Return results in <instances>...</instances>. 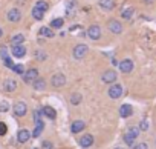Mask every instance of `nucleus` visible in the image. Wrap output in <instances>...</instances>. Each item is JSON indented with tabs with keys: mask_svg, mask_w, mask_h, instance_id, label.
Listing matches in <instances>:
<instances>
[{
	"mask_svg": "<svg viewBox=\"0 0 156 149\" xmlns=\"http://www.w3.org/2000/svg\"><path fill=\"white\" fill-rule=\"evenodd\" d=\"M100 6L104 9H112L113 8V0H100Z\"/></svg>",
	"mask_w": 156,
	"mask_h": 149,
	"instance_id": "5701e85b",
	"label": "nucleus"
},
{
	"mask_svg": "<svg viewBox=\"0 0 156 149\" xmlns=\"http://www.w3.org/2000/svg\"><path fill=\"white\" fill-rule=\"evenodd\" d=\"M124 141L129 144V146H133V141H135V137H132L130 134H126L124 135Z\"/></svg>",
	"mask_w": 156,
	"mask_h": 149,
	"instance_id": "c85d7f7f",
	"label": "nucleus"
},
{
	"mask_svg": "<svg viewBox=\"0 0 156 149\" xmlns=\"http://www.w3.org/2000/svg\"><path fill=\"white\" fill-rule=\"evenodd\" d=\"M41 114H43L44 117L51 118V120H54V118L57 117V112H55V109H54V108H51V106H44V108L41 109Z\"/></svg>",
	"mask_w": 156,
	"mask_h": 149,
	"instance_id": "f3484780",
	"label": "nucleus"
},
{
	"mask_svg": "<svg viewBox=\"0 0 156 149\" xmlns=\"http://www.w3.org/2000/svg\"><path fill=\"white\" fill-rule=\"evenodd\" d=\"M64 83H66V77L63 74H55L52 77V86L54 88H61V86H64Z\"/></svg>",
	"mask_w": 156,
	"mask_h": 149,
	"instance_id": "423d86ee",
	"label": "nucleus"
},
{
	"mask_svg": "<svg viewBox=\"0 0 156 149\" xmlns=\"http://www.w3.org/2000/svg\"><path fill=\"white\" fill-rule=\"evenodd\" d=\"M87 46L84 45V43H80V45H76L75 48H73V57L75 58H78V60H80V58H84L86 57V54H87Z\"/></svg>",
	"mask_w": 156,
	"mask_h": 149,
	"instance_id": "f257e3e1",
	"label": "nucleus"
},
{
	"mask_svg": "<svg viewBox=\"0 0 156 149\" xmlns=\"http://www.w3.org/2000/svg\"><path fill=\"white\" fill-rule=\"evenodd\" d=\"M32 86H34L37 91H43V89L46 88V82H44L43 79H38V77H37V79L32 82Z\"/></svg>",
	"mask_w": 156,
	"mask_h": 149,
	"instance_id": "6ab92c4d",
	"label": "nucleus"
},
{
	"mask_svg": "<svg viewBox=\"0 0 156 149\" xmlns=\"http://www.w3.org/2000/svg\"><path fill=\"white\" fill-rule=\"evenodd\" d=\"M132 147L133 149H147V144L145 143H139V144H133Z\"/></svg>",
	"mask_w": 156,
	"mask_h": 149,
	"instance_id": "72a5a7b5",
	"label": "nucleus"
},
{
	"mask_svg": "<svg viewBox=\"0 0 156 149\" xmlns=\"http://www.w3.org/2000/svg\"><path fill=\"white\" fill-rule=\"evenodd\" d=\"M3 88H5L6 92H12V91H16V88H17V82L12 80V79H8V80H5Z\"/></svg>",
	"mask_w": 156,
	"mask_h": 149,
	"instance_id": "dca6fc26",
	"label": "nucleus"
},
{
	"mask_svg": "<svg viewBox=\"0 0 156 149\" xmlns=\"http://www.w3.org/2000/svg\"><path fill=\"white\" fill-rule=\"evenodd\" d=\"M23 42H25V37H23V34H17V35H14V37L11 39V45H12V46L23 45Z\"/></svg>",
	"mask_w": 156,
	"mask_h": 149,
	"instance_id": "aec40b11",
	"label": "nucleus"
},
{
	"mask_svg": "<svg viewBox=\"0 0 156 149\" xmlns=\"http://www.w3.org/2000/svg\"><path fill=\"white\" fill-rule=\"evenodd\" d=\"M116 149H122V147H116Z\"/></svg>",
	"mask_w": 156,
	"mask_h": 149,
	"instance_id": "a19ab883",
	"label": "nucleus"
},
{
	"mask_svg": "<svg viewBox=\"0 0 156 149\" xmlns=\"http://www.w3.org/2000/svg\"><path fill=\"white\" fill-rule=\"evenodd\" d=\"M116 77H118V76H116V72L112 71V69H109V71H106V72L103 74V77H101V79H103L104 83H113V82L116 80Z\"/></svg>",
	"mask_w": 156,
	"mask_h": 149,
	"instance_id": "6e6552de",
	"label": "nucleus"
},
{
	"mask_svg": "<svg viewBox=\"0 0 156 149\" xmlns=\"http://www.w3.org/2000/svg\"><path fill=\"white\" fill-rule=\"evenodd\" d=\"M139 129H141V131H147V129H148V123H147V120H142V121H141Z\"/></svg>",
	"mask_w": 156,
	"mask_h": 149,
	"instance_id": "473e14b6",
	"label": "nucleus"
},
{
	"mask_svg": "<svg viewBox=\"0 0 156 149\" xmlns=\"http://www.w3.org/2000/svg\"><path fill=\"white\" fill-rule=\"evenodd\" d=\"M43 149H54L51 141H43Z\"/></svg>",
	"mask_w": 156,
	"mask_h": 149,
	"instance_id": "c9c22d12",
	"label": "nucleus"
},
{
	"mask_svg": "<svg viewBox=\"0 0 156 149\" xmlns=\"http://www.w3.org/2000/svg\"><path fill=\"white\" fill-rule=\"evenodd\" d=\"M26 111H28V106H26L23 102H17V103L14 105V114H16L17 117H23V115L26 114Z\"/></svg>",
	"mask_w": 156,
	"mask_h": 149,
	"instance_id": "39448f33",
	"label": "nucleus"
},
{
	"mask_svg": "<svg viewBox=\"0 0 156 149\" xmlns=\"http://www.w3.org/2000/svg\"><path fill=\"white\" fill-rule=\"evenodd\" d=\"M63 25H64V20L63 19H54L51 22V28H55V29H60Z\"/></svg>",
	"mask_w": 156,
	"mask_h": 149,
	"instance_id": "b1692460",
	"label": "nucleus"
},
{
	"mask_svg": "<svg viewBox=\"0 0 156 149\" xmlns=\"http://www.w3.org/2000/svg\"><path fill=\"white\" fill-rule=\"evenodd\" d=\"M80 144H81L83 147H89V146H92V144H94V137H92L90 134L83 135V137L80 138Z\"/></svg>",
	"mask_w": 156,
	"mask_h": 149,
	"instance_id": "2eb2a0df",
	"label": "nucleus"
},
{
	"mask_svg": "<svg viewBox=\"0 0 156 149\" xmlns=\"http://www.w3.org/2000/svg\"><path fill=\"white\" fill-rule=\"evenodd\" d=\"M12 71H16L17 74H20V76H22V74L25 72V69H23V65H20V63L14 65V66H12Z\"/></svg>",
	"mask_w": 156,
	"mask_h": 149,
	"instance_id": "cd10ccee",
	"label": "nucleus"
},
{
	"mask_svg": "<svg viewBox=\"0 0 156 149\" xmlns=\"http://www.w3.org/2000/svg\"><path fill=\"white\" fill-rule=\"evenodd\" d=\"M20 19H22V13H20V9L14 8V9L8 11V20H9V22L16 23V22H19Z\"/></svg>",
	"mask_w": 156,
	"mask_h": 149,
	"instance_id": "1a4fd4ad",
	"label": "nucleus"
},
{
	"mask_svg": "<svg viewBox=\"0 0 156 149\" xmlns=\"http://www.w3.org/2000/svg\"><path fill=\"white\" fill-rule=\"evenodd\" d=\"M34 149H37V147H34Z\"/></svg>",
	"mask_w": 156,
	"mask_h": 149,
	"instance_id": "79ce46f5",
	"label": "nucleus"
},
{
	"mask_svg": "<svg viewBox=\"0 0 156 149\" xmlns=\"http://www.w3.org/2000/svg\"><path fill=\"white\" fill-rule=\"evenodd\" d=\"M119 69H121V72H124V74H129V72L133 69V61H132V60H129V58L122 60V61L119 63Z\"/></svg>",
	"mask_w": 156,
	"mask_h": 149,
	"instance_id": "9d476101",
	"label": "nucleus"
},
{
	"mask_svg": "<svg viewBox=\"0 0 156 149\" xmlns=\"http://www.w3.org/2000/svg\"><path fill=\"white\" fill-rule=\"evenodd\" d=\"M144 3H147V5H150V3H153V0H144Z\"/></svg>",
	"mask_w": 156,
	"mask_h": 149,
	"instance_id": "4c0bfd02",
	"label": "nucleus"
},
{
	"mask_svg": "<svg viewBox=\"0 0 156 149\" xmlns=\"http://www.w3.org/2000/svg\"><path fill=\"white\" fill-rule=\"evenodd\" d=\"M34 8H37V9H40V11L46 13V11H48V2H44V0H38V2L35 3V6H34Z\"/></svg>",
	"mask_w": 156,
	"mask_h": 149,
	"instance_id": "4be33fe9",
	"label": "nucleus"
},
{
	"mask_svg": "<svg viewBox=\"0 0 156 149\" xmlns=\"http://www.w3.org/2000/svg\"><path fill=\"white\" fill-rule=\"evenodd\" d=\"M5 60V65H6V68H11L12 69V66H14V61L9 58V57H6V58H3Z\"/></svg>",
	"mask_w": 156,
	"mask_h": 149,
	"instance_id": "2f4dec72",
	"label": "nucleus"
},
{
	"mask_svg": "<svg viewBox=\"0 0 156 149\" xmlns=\"http://www.w3.org/2000/svg\"><path fill=\"white\" fill-rule=\"evenodd\" d=\"M5 111H8V103L2 102L0 103V112H5Z\"/></svg>",
	"mask_w": 156,
	"mask_h": 149,
	"instance_id": "f704fd0d",
	"label": "nucleus"
},
{
	"mask_svg": "<svg viewBox=\"0 0 156 149\" xmlns=\"http://www.w3.org/2000/svg\"><path fill=\"white\" fill-rule=\"evenodd\" d=\"M127 134H130L132 137H135V138H136V137L139 135V128H130V129L127 131Z\"/></svg>",
	"mask_w": 156,
	"mask_h": 149,
	"instance_id": "c756f323",
	"label": "nucleus"
},
{
	"mask_svg": "<svg viewBox=\"0 0 156 149\" xmlns=\"http://www.w3.org/2000/svg\"><path fill=\"white\" fill-rule=\"evenodd\" d=\"M12 55L14 57H17V58H22V57H25V54H26V49H25V46L23 45H17V46H12Z\"/></svg>",
	"mask_w": 156,
	"mask_h": 149,
	"instance_id": "9b49d317",
	"label": "nucleus"
},
{
	"mask_svg": "<svg viewBox=\"0 0 156 149\" xmlns=\"http://www.w3.org/2000/svg\"><path fill=\"white\" fill-rule=\"evenodd\" d=\"M40 35L48 37V39H52V37H54V31H52L51 26H41V28H40Z\"/></svg>",
	"mask_w": 156,
	"mask_h": 149,
	"instance_id": "a211bd4d",
	"label": "nucleus"
},
{
	"mask_svg": "<svg viewBox=\"0 0 156 149\" xmlns=\"http://www.w3.org/2000/svg\"><path fill=\"white\" fill-rule=\"evenodd\" d=\"M122 95V86L121 85H112L109 88V97L110 99H119Z\"/></svg>",
	"mask_w": 156,
	"mask_h": 149,
	"instance_id": "20e7f679",
	"label": "nucleus"
},
{
	"mask_svg": "<svg viewBox=\"0 0 156 149\" xmlns=\"http://www.w3.org/2000/svg\"><path fill=\"white\" fill-rule=\"evenodd\" d=\"M43 14H44V13L40 11V9H37V8L32 9V17H34L35 20H41V19H43Z\"/></svg>",
	"mask_w": 156,
	"mask_h": 149,
	"instance_id": "a878e982",
	"label": "nucleus"
},
{
	"mask_svg": "<svg viewBox=\"0 0 156 149\" xmlns=\"http://www.w3.org/2000/svg\"><path fill=\"white\" fill-rule=\"evenodd\" d=\"M17 3H19V5H25V0H19Z\"/></svg>",
	"mask_w": 156,
	"mask_h": 149,
	"instance_id": "58836bf2",
	"label": "nucleus"
},
{
	"mask_svg": "<svg viewBox=\"0 0 156 149\" xmlns=\"http://www.w3.org/2000/svg\"><path fill=\"white\" fill-rule=\"evenodd\" d=\"M29 137H31L29 131H28V129H22V131H19V134H17V141H19V143H26V141L29 140Z\"/></svg>",
	"mask_w": 156,
	"mask_h": 149,
	"instance_id": "4468645a",
	"label": "nucleus"
},
{
	"mask_svg": "<svg viewBox=\"0 0 156 149\" xmlns=\"http://www.w3.org/2000/svg\"><path fill=\"white\" fill-rule=\"evenodd\" d=\"M133 13H135V9L133 8H126L124 11H122V19H126V20H129V19H132V16H133Z\"/></svg>",
	"mask_w": 156,
	"mask_h": 149,
	"instance_id": "393cba45",
	"label": "nucleus"
},
{
	"mask_svg": "<svg viewBox=\"0 0 156 149\" xmlns=\"http://www.w3.org/2000/svg\"><path fill=\"white\" fill-rule=\"evenodd\" d=\"M107 25H109V29H110L113 34H121V31H122V26H121V23H119L118 20H115V19H110Z\"/></svg>",
	"mask_w": 156,
	"mask_h": 149,
	"instance_id": "0eeeda50",
	"label": "nucleus"
},
{
	"mask_svg": "<svg viewBox=\"0 0 156 149\" xmlns=\"http://www.w3.org/2000/svg\"><path fill=\"white\" fill-rule=\"evenodd\" d=\"M37 76H38V71L37 69H28L26 72H23L22 74V77H23V80L26 82V83H32L35 79H37Z\"/></svg>",
	"mask_w": 156,
	"mask_h": 149,
	"instance_id": "f03ea898",
	"label": "nucleus"
},
{
	"mask_svg": "<svg viewBox=\"0 0 156 149\" xmlns=\"http://www.w3.org/2000/svg\"><path fill=\"white\" fill-rule=\"evenodd\" d=\"M87 35L90 40H98L101 37V28L98 25H92L89 29H87Z\"/></svg>",
	"mask_w": 156,
	"mask_h": 149,
	"instance_id": "7ed1b4c3",
	"label": "nucleus"
},
{
	"mask_svg": "<svg viewBox=\"0 0 156 149\" xmlns=\"http://www.w3.org/2000/svg\"><path fill=\"white\" fill-rule=\"evenodd\" d=\"M133 114V108L130 106V105H122L121 108H119V115L122 117V118H127V117H130Z\"/></svg>",
	"mask_w": 156,
	"mask_h": 149,
	"instance_id": "f8f14e48",
	"label": "nucleus"
},
{
	"mask_svg": "<svg viewBox=\"0 0 156 149\" xmlns=\"http://www.w3.org/2000/svg\"><path fill=\"white\" fill-rule=\"evenodd\" d=\"M43 128H44V125H43V121H41V120L35 121V129H34V132H32V137H38V135L41 134Z\"/></svg>",
	"mask_w": 156,
	"mask_h": 149,
	"instance_id": "412c9836",
	"label": "nucleus"
},
{
	"mask_svg": "<svg viewBox=\"0 0 156 149\" xmlns=\"http://www.w3.org/2000/svg\"><path fill=\"white\" fill-rule=\"evenodd\" d=\"M0 55H2V58H6V57H8L6 48H2V49H0Z\"/></svg>",
	"mask_w": 156,
	"mask_h": 149,
	"instance_id": "e433bc0d",
	"label": "nucleus"
},
{
	"mask_svg": "<svg viewBox=\"0 0 156 149\" xmlns=\"http://www.w3.org/2000/svg\"><path fill=\"white\" fill-rule=\"evenodd\" d=\"M3 35V31H2V28H0V37H2Z\"/></svg>",
	"mask_w": 156,
	"mask_h": 149,
	"instance_id": "ea45409f",
	"label": "nucleus"
},
{
	"mask_svg": "<svg viewBox=\"0 0 156 149\" xmlns=\"http://www.w3.org/2000/svg\"><path fill=\"white\" fill-rule=\"evenodd\" d=\"M84 121H81V120H76V121H73L72 123V126H70V131H72V134H78V132H81L83 129H84Z\"/></svg>",
	"mask_w": 156,
	"mask_h": 149,
	"instance_id": "ddd939ff",
	"label": "nucleus"
},
{
	"mask_svg": "<svg viewBox=\"0 0 156 149\" xmlns=\"http://www.w3.org/2000/svg\"><path fill=\"white\" fill-rule=\"evenodd\" d=\"M6 132H8V128H6V125L0 121V135H5Z\"/></svg>",
	"mask_w": 156,
	"mask_h": 149,
	"instance_id": "7c9ffc66",
	"label": "nucleus"
},
{
	"mask_svg": "<svg viewBox=\"0 0 156 149\" xmlns=\"http://www.w3.org/2000/svg\"><path fill=\"white\" fill-rule=\"evenodd\" d=\"M81 102V94H72V97H70V103L72 105H78Z\"/></svg>",
	"mask_w": 156,
	"mask_h": 149,
	"instance_id": "bb28decb",
	"label": "nucleus"
}]
</instances>
